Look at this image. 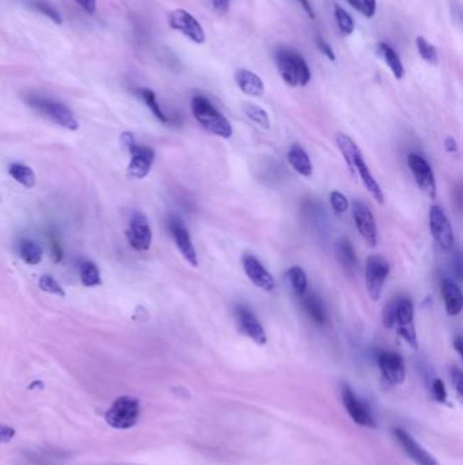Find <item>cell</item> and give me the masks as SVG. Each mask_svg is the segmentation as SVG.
<instances>
[{"label": "cell", "instance_id": "obj_1", "mask_svg": "<svg viewBox=\"0 0 463 465\" xmlns=\"http://www.w3.org/2000/svg\"><path fill=\"white\" fill-rule=\"evenodd\" d=\"M336 141H337V146L340 149L341 154L344 156V159H345L347 165L349 166L352 174L354 176L356 174L361 180L363 186H366L369 193L376 202L383 204L385 196H383L381 186L378 184V181L371 174L370 169H369L367 164L364 162L361 151L359 150L355 141L345 134H339L337 138H336Z\"/></svg>", "mask_w": 463, "mask_h": 465}, {"label": "cell", "instance_id": "obj_2", "mask_svg": "<svg viewBox=\"0 0 463 465\" xmlns=\"http://www.w3.org/2000/svg\"><path fill=\"white\" fill-rule=\"evenodd\" d=\"M23 101L38 112L40 114L48 117L55 124L60 125L62 128L77 131L79 128L72 110L68 108L62 101L47 95V94L37 93V92H29L23 95Z\"/></svg>", "mask_w": 463, "mask_h": 465}, {"label": "cell", "instance_id": "obj_3", "mask_svg": "<svg viewBox=\"0 0 463 465\" xmlns=\"http://www.w3.org/2000/svg\"><path fill=\"white\" fill-rule=\"evenodd\" d=\"M192 113L195 119L202 125L208 132L223 139H230L232 137V127L230 122L217 110L205 97L196 95L192 100Z\"/></svg>", "mask_w": 463, "mask_h": 465}, {"label": "cell", "instance_id": "obj_4", "mask_svg": "<svg viewBox=\"0 0 463 465\" xmlns=\"http://www.w3.org/2000/svg\"><path fill=\"white\" fill-rule=\"evenodd\" d=\"M278 73L283 80L291 86H306L311 79L309 65L306 60L290 49H280L276 55Z\"/></svg>", "mask_w": 463, "mask_h": 465}, {"label": "cell", "instance_id": "obj_5", "mask_svg": "<svg viewBox=\"0 0 463 465\" xmlns=\"http://www.w3.org/2000/svg\"><path fill=\"white\" fill-rule=\"evenodd\" d=\"M121 144L131 153V162L128 166V177L141 180L144 178L153 168L154 164V150L148 146H140L136 143L131 132L121 134Z\"/></svg>", "mask_w": 463, "mask_h": 465}, {"label": "cell", "instance_id": "obj_6", "mask_svg": "<svg viewBox=\"0 0 463 465\" xmlns=\"http://www.w3.org/2000/svg\"><path fill=\"white\" fill-rule=\"evenodd\" d=\"M140 417V404L138 399L131 396H121L109 407L105 419L109 426L125 430L134 427Z\"/></svg>", "mask_w": 463, "mask_h": 465}, {"label": "cell", "instance_id": "obj_7", "mask_svg": "<svg viewBox=\"0 0 463 465\" xmlns=\"http://www.w3.org/2000/svg\"><path fill=\"white\" fill-rule=\"evenodd\" d=\"M394 326L400 336L410 347L417 348L416 328H415V306L409 298H397L393 301Z\"/></svg>", "mask_w": 463, "mask_h": 465}, {"label": "cell", "instance_id": "obj_8", "mask_svg": "<svg viewBox=\"0 0 463 465\" xmlns=\"http://www.w3.org/2000/svg\"><path fill=\"white\" fill-rule=\"evenodd\" d=\"M388 274H390V265L385 257L379 255H374L367 259L366 286L372 301H378L381 298Z\"/></svg>", "mask_w": 463, "mask_h": 465}, {"label": "cell", "instance_id": "obj_9", "mask_svg": "<svg viewBox=\"0 0 463 465\" xmlns=\"http://www.w3.org/2000/svg\"><path fill=\"white\" fill-rule=\"evenodd\" d=\"M125 234L129 245L138 252H146L151 247L153 230L148 219L140 211H135L132 214L129 220V228Z\"/></svg>", "mask_w": 463, "mask_h": 465}, {"label": "cell", "instance_id": "obj_10", "mask_svg": "<svg viewBox=\"0 0 463 465\" xmlns=\"http://www.w3.org/2000/svg\"><path fill=\"white\" fill-rule=\"evenodd\" d=\"M169 25L171 29L183 33L190 41L196 44L205 43V31L202 29L200 22L184 9H177L171 11Z\"/></svg>", "mask_w": 463, "mask_h": 465}, {"label": "cell", "instance_id": "obj_11", "mask_svg": "<svg viewBox=\"0 0 463 465\" xmlns=\"http://www.w3.org/2000/svg\"><path fill=\"white\" fill-rule=\"evenodd\" d=\"M341 399L348 415L352 418L356 424L370 429L376 427V422L372 417L370 410L367 408V405L356 396L355 392L348 385H342L341 388Z\"/></svg>", "mask_w": 463, "mask_h": 465}, {"label": "cell", "instance_id": "obj_12", "mask_svg": "<svg viewBox=\"0 0 463 465\" xmlns=\"http://www.w3.org/2000/svg\"><path fill=\"white\" fill-rule=\"evenodd\" d=\"M408 166L418 188L431 199L436 198V181L430 164L418 154L408 155Z\"/></svg>", "mask_w": 463, "mask_h": 465}, {"label": "cell", "instance_id": "obj_13", "mask_svg": "<svg viewBox=\"0 0 463 465\" xmlns=\"http://www.w3.org/2000/svg\"><path fill=\"white\" fill-rule=\"evenodd\" d=\"M430 229L437 245L445 250L454 247V232L447 215L439 205H432L430 210Z\"/></svg>", "mask_w": 463, "mask_h": 465}, {"label": "cell", "instance_id": "obj_14", "mask_svg": "<svg viewBox=\"0 0 463 465\" xmlns=\"http://www.w3.org/2000/svg\"><path fill=\"white\" fill-rule=\"evenodd\" d=\"M352 210H354L356 228L360 235L370 247H375L378 244V229H376L375 218L372 215L369 205L356 201L352 205Z\"/></svg>", "mask_w": 463, "mask_h": 465}, {"label": "cell", "instance_id": "obj_15", "mask_svg": "<svg viewBox=\"0 0 463 465\" xmlns=\"http://www.w3.org/2000/svg\"><path fill=\"white\" fill-rule=\"evenodd\" d=\"M169 229H170L171 235H173V238L175 241L177 248L181 252V255L184 256L186 262L190 264L192 267H197V264H199L197 253H196V249L192 244L190 234L187 232L185 225L183 223V220L180 218H171L170 220H169Z\"/></svg>", "mask_w": 463, "mask_h": 465}, {"label": "cell", "instance_id": "obj_16", "mask_svg": "<svg viewBox=\"0 0 463 465\" xmlns=\"http://www.w3.org/2000/svg\"><path fill=\"white\" fill-rule=\"evenodd\" d=\"M242 265L247 278L258 289H261L263 292H272L276 287V282L271 275V272H268V269L263 267L261 262L254 256L245 255L242 257Z\"/></svg>", "mask_w": 463, "mask_h": 465}, {"label": "cell", "instance_id": "obj_17", "mask_svg": "<svg viewBox=\"0 0 463 465\" xmlns=\"http://www.w3.org/2000/svg\"><path fill=\"white\" fill-rule=\"evenodd\" d=\"M378 366L387 383L401 385L405 381V363L401 356L393 351H381L378 356Z\"/></svg>", "mask_w": 463, "mask_h": 465}, {"label": "cell", "instance_id": "obj_18", "mask_svg": "<svg viewBox=\"0 0 463 465\" xmlns=\"http://www.w3.org/2000/svg\"><path fill=\"white\" fill-rule=\"evenodd\" d=\"M394 435L400 442L403 451L412 459L417 465H440L430 451L424 449L416 439L402 429H396Z\"/></svg>", "mask_w": 463, "mask_h": 465}, {"label": "cell", "instance_id": "obj_19", "mask_svg": "<svg viewBox=\"0 0 463 465\" xmlns=\"http://www.w3.org/2000/svg\"><path fill=\"white\" fill-rule=\"evenodd\" d=\"M236 317H238L239 329L244 335H246L247 338H250L257 344L263 346L266 343V333L263 331V326L260 324L257 317L250 310L244 306H239L236 309Z\"/></svg>", "mask_w": 463, "mask_h": 465}, {"label": "cell", "instance_id": "obj_20", "mask_svg": "<svg viewBox=\"0 0 463 465\" xmlns=\"http://www.w3.org/2000/svg\"><path fill=\"white\" fill-rule=\"evenodd\" d=\"M235 82L242 93L249 97H263L265 86L263 79L246 68H239L235 73Z\"/></svg>", "mask_w": 463, "mask_h": 465}, {"label": "cell", "instance_id": "obj_21", "mask_svg": "<svg viewBox=\"0 0 463 465\" xmlns=\"http://www.w3.org/2000/svg\"><path fill=\"white\" fill-rule=\"evenodd\" d=\"M442 295L445 306L450 316H458L463 308V296L461 287L451 279L442 282Z\"/></svg>", "mask_w": 463, "mask_h": 465}, {"label": "cell", "instance_id": "obj_22", "mask_svg": "<svg viewBox=\"0 0 463 465\" xmlns=\"http://www.w3.org/2000/svg\"><path fill=\"white\" fill-rule=\"evenodd\" d=\"M288 162L293 166V171L299 173L303 177L312 176V164L305 149L299 144H293L288 151Z\"/></svg>", "mask_w": 463, "mask_h": 465}, {"label": "cell", "instance_id": "obj_23", "mask_svg": "<svg viewBox=\"0 0 463 465\" xmlns=\"http://www.w3.org/2000/svg\"><path fill=\"white\" fill-rule=\"evenodd\" d=\"M28 9H31L33 11H37L40 14L49 18L53 23L62 25V16L59 10L52 4V1L49 0H21Z\"/></svg>", "mask_w": 463, "mask_h": 465}, {"label": "cell", "instance_id": "obj_24", "mask_svg": "<svg viewBox=\"0 0 463 465\" xmlns=\"http://www.w3.org/2000/svg\"><path fill=\"white\" fill-rule=\"evenodd\" d=\"M302 298H303V308L307 311L311 320L318 326H324L326 314H325L324 304L320 299V296L311 293V294L303 295Z\"/></svg>", "mask_w": 463, "mask_h": 465}, {"label": "cell", "instance_id": "obj_25", "mask_svg": "<svg viewBox=\"0 0 463 465\" xmlns=\"http://www.w3.org/2000/svg\"><path fill=\"white\" fill-rule=\"evenodd\" d=\"M378 50H379V55L382 56V59L390 67L393 75L397 78V79H401L403 77V74H405V70H403V65H402L401 59H400L398 53L393 48L390 47V46L385 44V43H381L378 46Z\"/></svg>", "mask_w": 463, "mask_h": 465}, {"label": "cell", "instance_id": "obj_26", "mask_svg": "<svg viewBox=\"0 0 463 465\" xmlns=\"http://www.w3.org/2000/svg\"><path fill=\"white\" fill-rule=\"evenodd\" d=\"M19 255L25 263L31 265H37L43 260V249L41 247L29 238H25L19 244Z\"/></svg>", "mask_w": 463, "mask_h": 465}, {"label": "cell", "instance_id": "obj_27", "mask_svg": "<svg viewBox=\"0 0 463 465\" xmlns=\"http://www.w3.org/2000/svg\"><path fill=\"white\" fill-rule=\"evenodd\" d=\"M9 173L16 180V183H19L21 186H23L25 188L31 189V188L36 186V174L28 165H23V164H19V162L13 164L9 168Z\"/></svg>", "mask_w": 463, "mask_h": 465}, {"label": "cell", "instance_id": "obj_28", "mask_svg": "<svg viewBox=\"0 0 463 465\" xmlns=\"http://www.w3.org/2000/svg\"><path fill=\"white\" fill-rule=\"evenodd\" d=\"M82 284L86 287H97L102 284L101 272L93 262H83L79 267Z\"/></svg>", "mask_w": 463, "mask_h": 465}, {"label": "cell", "instance_id": "obj_29", "mask_svg": "<svg viewBox=\"0 0 463 465\" xmlns=\"http://www.w3.org/2000/svg\"><path fill=\"white\" fill-rule=\"evenodd\" d=\"M134 92H135V94H138L140 98L146 102V105L150 108V110L153 112V114H154L155 117H156L159 122H162V123H168V122H169L168 116L163 113V110L160 108V105L158 104L156 95H155L153 90L146 89V87H139V89H135Z\"/></svg>", "mask_w": 463, "mask_h": 465}, {"label": "cell", "instance_id": "obj_30", "mask_svg": "<svg viewBox=\"0 0 463 465\" xmlns=\"http://www.w3.org/2000/svg\"><path fill=\"white\" fill-rule=\"evenodd\" d=\"M287 278L290 280L291 287L298 296H303L307 293V277H306V272L300 267H298V265L291 267L287 271Z\"/></svg>", "mask_w": 463, "mask_h": 465}, {"label": "cell", "instance_id": "obj_31", "mask_svg": "<svg viewBox=\"0 0 463 465\" xmlns=\"http://www.w3.org/2000/svg\"><path fill=\"white\" fill-rule=\"evenodd\" d=\"M244 112L246 114L247 117L256 123L260 127H263L265 129H268L271 127V119H269V114L265 109L258 107V105H254V104H245L244 105Z\"/></svg>", "mask_w": 463, "mask_h": 465}, {"label": "cell", "instance_id": "obj_32", "mask_svg": "<svg viewBox=\"0 0 463 465\" xmlns=\"http://www.w3.org/2000/svg\"><path fill=\"white\" fill-rule=\"evenodd\" d=\"M337 259L345 268L356 267V253L352 244L348 240H341L336 248Z\"/></svg>", "mask_w": 463, "mask_h": 465}, {"label": "cell", "instance_id": "obj_33", "mask_svg": "<svg viewBox=\"0 0 463 465\" xmlns=\"http://www.w3.org/2000/svg\"><path fill=\"white\" fill-rule=\"evenodd\" d=\"M416 47L420 56L430 64L437 65L439 64V53L437 49L433 47L431 43H428L424 37H417Z\"/></svg>", "mask_w": 463, "mask_h": 465}, {"label": "cell", "instance_id": "obj_34", "mask_svg": "<svg viewBox=\"0 0 463 465\" xmlns=\"http://www.w3.org/2000/svg\"><path fill=\"white\" fill-rule=\"evenodd\" d=\"M334 16H336V19H337V25L340 28V31H342V34H352L354 31H355V22L352 19V16H349L342 7L340 6H336V10H334Z\"/></svg>", "mask_w": 463, "mask_h": 465}, {"label": "cell", "instance_id": "obj_35", "mask_svg": "<svg viewBox=\"0 0 463 465\" xmlns=\"http://www.w3.org/2000/svg\"><path fill=\"white\" fill-rule=\"evenodd\" d=\"M38 286L43 292H47L49 294L59 295V296H65V292L62 290L60 283L50 275H44L38 282Z\"/></svg>", "mask_w": 463, "mask_h": 465}, {"label": "cell", "instance_id": "obj_36", "mask_svg": "<svg viewBox=\"0 0 463 465\" xmlns=\"http://www.w3.org/2000/svg\"><path fill=\"white\" fill-rule=\"evenodd\" d=\"M355 10L367 18H372L376 13V0H347Z\"/></svg>", "mask_w": 463, "mask_h": 465}, {"label": "cell", "instance_id": "obj_37", "mask_svg": "<svg viewBox=\"0 0 463 465\" xmlns=\"http://www.w3.org/2000/svg\"><path fill=\"white\" fill-rule=\"evenodd\" d=\"M330 204L337 214H344L349 207V201L339 191H333L330 193Z\"/></svg>", "mask_w": 463, "mask_h": 465}, {"label": "cell", "instance_id": "obj_38", "mask_svg": "<svg viewBox=\"0 0 463 465\" xmlns=\"http://www.w3.org/2000/svg\"><path fill=\"white\" fill-rule=\"evenodd\" d=\"M432 395L436 402L439 403H445L447 400V390H446V385L442 380L436 378L432 383Z\"/></svg>", "mask_w": 463, "mask_h": 465}, {"label": "cell", "instance_id": "obj_39", "mask_svg": "<svg viewBox=\"0 0 463 465\" xmlns=\"http://www.w3.org/2000/svg\"><path fill=\"white\" fill-rule=\"evenodd\" d=\"M451 378H452V384L454 387L457 389V393H458V397L462 399L463 393V374L462 370L457 366H454L451 369Z\"/></svg>", "mask_w": 463, "mask_h": 465}, {"label": "cell", "instance_id": "obj_40", "mask_svg": "<svg viewBox=\"0 0 463 465\" xmlns=\"http://www.w3.org/2000/svg\"><path fill=\"white\" fill-rule=\"evenodd\" d=\"M49 242H50V248H52V256H53V260L56 263H60L62 259V249L60 242L58 241L56 235H50L49 237Z\"/></svg>", "mask_w": 463, "mask_h": 465}, {"label": "cell", "instance_id": "obj_41", "mask_svg": "<svg viewBox=\"0 0 463 465\" xmlns=\"http://www.w3.org/2000/svg\"><path fill=\"white\" fill-rule=\"evenodd\" d=\"M317 46L320 48V50L324 53L325 56L330 60V62H336V55L333 48L330 47L322 37H317Z\"/></svg>", "mask_w": 463, "mask_h": 465}, {"label": "cell", "instance_id": "obj_42", "mask_svg": "<svg viewBox=\"0 0 463 465\" xmlns=\"http://www.w3.org/2000/svg\"><path fill=\"white\" fill-rule=\"evenodd\" d=\"M75 3L85 10V13L90 16H93L97 10V0H75Z\"/></svg>", "mask_w": 463, "mask_h": 465}, {"label": "cell", "instance_id": "obj_43", "mask_svg": "<svg viewBox=\"0 0 463 465\" xmlns=\"http://www.w3.org/2000/svg\"><path fill=\"white\" fill-rule=\"evenodd\" d=\"M16 435V430L9 427V426H3L0 424V444L9 442L10 439H13Z\"/></svg>", "mask_w": 463, "mask_h": 465}, {"label": "cell", "instance_id": "obj_44", "mask_svg": "<svg viewBox=\"0 0 463 465\" xmlns=\"http://www.w3.org/2000/svg\"><path fill=\"white\" fill-rule=\"evenodd\" d=\"M212 4L220 14H224L230 10V0H212Z\"/></svg>", "mask_w": 463, "mask_h": 465}, {"label": "cell", "instance_id": "obj_45", "mask_svg": "<svg viewBox=\"0 0 463 465\" xmlns=\"http://www.w3.org/2000/svg\"><path fill=\"white\" fill-rule=\"evenodd\" d=\"M445 147H446V151L450 153V154L457 153V150H458V144H457L455 139H452V138H447V139H446V141H445Z\"/></svg>", "mask_w": 463, "mask_h": 465}, {"label": "cell", "instance_id": "obj_46", "mask_svg": "<svg viewBox=\"0 0 463 465\" xmlns=\"http://www.w3.org/2000/svg\"><path fill=\"white\" fill-rule=\"evenodd\" d=\"M299 1V4L303 7V10L307 13V16H310V18H314V11H312V7H311V4H310L309 0H298Z\"/></svg>", "mask_w": 463, "mask_h": 465}, {"label": "cell", "instance_id": "obj_47", "mask_svg": "<svg viewBox=\"0 0 463 465\" xmlns=\"http://www.w3.org/2000/svg\"><path fill=\"white\" fill-rule=\"evenodd\" d=\"M462 338L461 336H458L457 339H455V341H454V348L457 350V353L459 354V356H462L463 353V348H462Z\"/></svg>", "mask_w": 463, "mask_h": 465}]
</instances>
